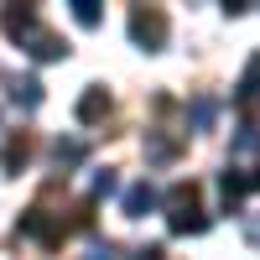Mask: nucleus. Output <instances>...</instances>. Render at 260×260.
Segmentation results:
<instances>
[{"mask_svg": "<svg viewBox=\"0 0 260 260\" xmlns=\"http://www.w3.org/2000/svg\"><path fill=\"white\" fill-rule=\"evenodd\" d=\"M213 115H219V104H213V99H198V104H192V125H198V130H208Z\"/></svg>", "mask_w": 260, "mask_h": 260, "instance_id": "11", "label": "nucleus"}, {"mask_svg": "<svg viewBox=\"0 0 260 260\" xmlns=\"http://www.w3.org/2000/svg\"><path fill=\"white\" fill-rule=\"evenodd\" d=\"M104 115H110V94H104L99 83H94V89H83V99H78V120L94 125V120H104Z\"/></svg>", "mask_w": 260, "mask_h": 260, "instance_id": "6", "label": "nucleus"}, {"mask_svg": "<svg viewBox=\"0 0 260 260\" xmlns=\"http://www.w3.org/2000/svg\"><path fill=\"white\" fill-rule=\"evenodd\" d=\"M120 203H125V219H146V213L156 208L161 198H156V187H151V182H136V187H125Z\"/></svg>", "mask_w": 260, "mask_h": 260, "instance_id": "5", "label": "nucleus"}, {"mask_svg": "<svg viewBox=\"0 0 260 260\" xmlns=\"http://www.w3.org/2000/svg\"><path fill=\"white\" fill-rule=\"evenodd\" d=\"M167 229L172 234H203L208 229V213L198 208V187L192 182H177L167 192Z\"/></svg>", "mask_w": 260, "mask_h": 260, "instance_id": "2", "label": "nucleus"}, {"mask_svg": "<svg viewBox=\"0 0 260 260\" xmlns=\"http://www.w3.org/2000/svg\"><path fill=\"white\" fill-rule=\"evenodd\" d=\"M52 156H57V161H78V156H83V146H78V141H57V146H52Z\"/></svg>", "mask_w": 260, "mask_h": 260, "instance_id": "13", "label": "nucleus"}, {"mask_svg": "<svg viewBox=\"0 0 260 260\" xmlns=\"http://www.w3.org/2000/svg\"><path fill=\"white\" fill-rule=\"evenodd\" d=\"M11 99L21 104V110H37V104H42V78H31V73L21 78V73H16V78H11Z\"/></svg>", "mask_w": 260, "mask_h": 260, "instance_id": "8", "label": "nucleus"}, {"mask_svg": "<svg viewBox=\"0 0 260 260\" xmlns=\"http://www.w3.org/2000/svg\"><path fill=\"white\" fill-rule=\"evenodd\" d=\"M245 192H250V177H245L240 167H229L224 177H219V198H224V208H240V198H245Z\"/></svg>", "mask_w": 260, "mask_h": 260, "instance_id": "7", "label": "nucleus"}, {"mask_svg": "<svg viewBox=\"0 0 260 260\" xmlns=\"http://www.w3.org/2000/svg\"><path fill=\"white\" fill-rule=\"evenodd\" d=\"M234 104L250 115V110H260V52L245 62V73H240V83H234Z\"/></svg>", "mask_w": 260, "mask_h": 260, "instance_id": "4", "label": "nucleus"}, {"mask_svg": "<svg viewBox=\"0 0 260 260\" xmlns=\"http://www.w3.org/2000/svg\"><path fill=\"white\" fill-rule=\"evenodd\" d=\"M6 37L21 42V47H26L37 62H57V57H68V42H62L57 31H47V26L37 21V11H26V6H21V11H6Z\"/></svg>", "mask_w": 260, "mask_h": 260, "instance_id": "1", "label": "nucleus"}, {"mask_svg": "<svg viewBox=\"0 0 260 260\" xmlns=\"http://www.w3.org/2000/svg\"><path fill=\"white\" fill-rule=\"evenodd\" d=\"M89 187H94V198H104V192H115L120 182H115V172L104 167V172H94V182H89Z\"/></svg>", "mask_w": 260, "mask_h": 260, "instance_id": "12", "label": "nucleus"}, {"mask_svg": "<svg viewBox=\"0 0 260 260\" xmlns=\"http://www.w3.org/2000/svg\"><path fill=\"white\" fill-rule=\"evenodd\" d=\"M136 260H167V250H161V245H141Z\"/></svg>", "mask_w": 260, "mask_h": 260, "instance_id": "15", "label": "nucleus"}, {"mask_svg": "<svg viewBox=\"0 0 260 260\" xmlns=\"http://www.w3.org/2000/svg\"><path fill=\"white\" fill-rule=\"evenodd\" d=\"M245 177H250V187H260V172H245Z\"/></svg>", "mask_w": 260, "mask_h": 260, "instance_id": "17", "label": "nucleus"}, {"mask_svg": "<svg viewBox=\"0 0 260 260\" xmlns=\"http://www.w3.org/2000/svg\"><path fill=\"white\" fill-rule=\"evenodd\" d=\"M73 21H78V26H99V21H104L99 0H73Z\"/></svg>", "mask_w": 260, "mask_h": 260, "instance_id": "9", "label": "nucleus"}, {"mask_svg": "<svg viewBox=\"0 0 260 260\" xmlns=\"http://www.w3.org/2000/svg\"><path fill=\"white\" fill-rule=\"evenodd\" d=\"M26 156H31V146H26V141H11L0 161H6V172H21V167H26Z\"/></svg>", "mask_w": 260, "mask_h": 260, "instance_id": "10", "label": "nucleus"}, {"mask_svg": "<svg viewBox=\"0 0 260 260\" xmlns=\"http://www.w3.org/2000/svg\"><path fill=\"white\" fill-rule=\"evenodd\" d=\"M245 240L260 250V213H250V219H245Z\"/></svg>", "mask_w": 260, "mask_h": 260, "instance_id": "14", "label": "nucleus"}, {"mask_svg": "<svg viewBox=\"0 0 260 260\" xmlns=\"http://www.w3.org/2000/svg\"><path fill=\"white\" fill-rule=\"evenodd\" d=\"M167 11H156V6H136L130 11V42H136L141 52H161L167 47Z\"/></svg>", "mask_w": 260, "mask_h": 260, "instance_id": "3", "label": "nucleus"}, {"mask_svg": "<svg viewBox=\"0 0 260 260\" xmlns=\"http://www.w3.org/2000/svg\"><path fill=\"white\" fill-rule=\"evenodd\" d=\"M89 260H110V245H94V250H89Z\"/></svg>", "mask_w": 260, "mask_h": 260, "instance_id": "16", "label": "nucleus"}]
</instances>
